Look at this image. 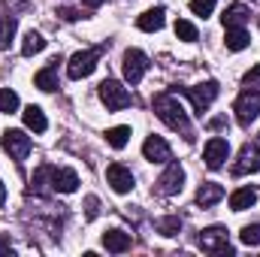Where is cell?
<instances>
[{"mask_svg":"<svg viewBox=\"0 0 260 257\" xmlns=\"http://www.w3.org/2000/svg\"><path fill=\"white\" fill-rule=\"evenodd\" d=\"M154 112H157V118H160V121H164L170 130H179V133L191 136L188 115H185L182 103H179L173 94H157V97H154Z\"/></svg>","mask_w":260,"mask_h":257,"instance_id":"obj_1","label":"cell"},{"mask_svg":"<svg viewBox=\"0 0 260 257\" xmlns=\"http://www.w3.org/2000/svg\"><path fill=\"white\" fill-rule=\"evenodd\" d=\"M100 55H103V49H85V52H76V55L70 58V67H67L70 79H85V76H91L94 67H97V61H100Z\"/></svg>","mask_w":260,"mask_h":257,"instance_id":"obj_2","label":"cell"},{"mask_svg":"<svg viewBox=\"0 0 260 257\" xmlns=\"http://www.w3.org/2000/svg\"><path fill=\"white\" fill-rule=\"evenodd\" d=\"M200 248L209 254H233V245L227 242V230L224 227H209L200 233Z\"/></svg>","mask_w":260,"mask_h":257,"instance_id":"obj_3","label":"cell"},{"mask_svg":"<svg viewBox=\"0 0 260 257\" xmlns=\"http://www.w3.org/2000/svg\"><path fill=\"white\" fill-rule=\"evenodd\" d=\"M100 100L106 103V109H109V112H118V109L130 106L127 88H121L115 79H106V82H100Z\"/></svg>","mask_w":260,"mask_h":257,"instance_id":"obj_4","label":"cell"},{"mask_svg":"<svg viewBox=\"0 0 260 257\" xmlns=\"http://www.w3.org/2000/svg\"><path fill=\"white\" fill-rule=\"evenodd\" d=\"M260 115V91H242L239 94V100H236V118H239V124L242 127H248L254 118Z\"/></svg>","mask_w":260,"mask_h":257,"instance_id":"obj_5","label":"cell"},{"mask_svg":"<svg viewBox=\"0 0 260 257\" xmlns=\"http://www.w3.org/2000/svg\"><path fill=\"white\" fill-rule=\"evenodd\" d=\"M248 173H260V145L257 142H245L239 151V160L233 164V176H248Z\"/></svg>","mask_w":260,"mask_h":257,"instance_id":"obj_6","label":"cell"},{"mask_svg":"<svg viewBox=\"0 0 260 257\" xmlns=\"http://www.w3.org/2000/svg\"><path fill=\"white\" fill-rule=\"evenodd\" d=\"M145 70H148V58H145L139 49L124 52V79H127L130 85H139L142 76H145Z\"/></svg>","mask_w":260,"mask_h":257,"instance_id":"obj_7","label":"cell"},{"mask_svg":"<svg viewBox=\"0 0 260 257\" xmlns=\"http://www.w3.org/2000/svg\"><path fill=\"white\" fill-rule=\"evenodd\" d=\"M30 136H24L21 130H6L3 133V148L9 151V157H15V160H24L27 154H30Z\"/></svg>","mask_w":260,"mask_h":257,"instance_id":"obj_8","label":"cell"},{"mask_svg":"<svg viewBox=\"0 0 260 257\" xmlns=\"http://www.w3.org/2000/svg\"><path fill=\"white\" fill-rule=\"evenodd\" d=\"M227 154H230V145H227V139H221V136H212V139L206 142V148H203V160H206L209 170L224 167Z\"/></svg>","mask_w":260,"mask_h":257,"instance_id":"obj_9","label":"cell"},{"mask_svg":"<svg viewBox=\"0 0 260 257\" xmlns=\"http://www.w3.org/2000/svg\"><path fill=\"white\" fill-rule=\"evenodd\" d=\"M182 185H185V170H182L179 164H170V167H167V173L157 179V194L173 197V194L182 191Z\"/></svg>","mask_w":260,"mask_h":257,"instance_id":"obj_10","label":"cell"},{"mask_svg":"<svg viewBox=\"0 0 260 257\" xmlns=\"http://www.w3.org/2000/svg\"><path fill=\"white\" fill-rule=\"evenodd\" d=\"M106 182L112 185L115 194L133 191V173H130L127 167H121V164H109V167H106Z\"/></svg>","mask_w":260,"mask_h":257,"instance_id":"obj_11","label":"cell"},{"mask_svg":"<svg viewBox=\"0 0 260 257\" xmlns=\"http://www.w3.org/2000/svg\"><path fill=\"white\" fill-rule=\"evenodd\" d=\"M142 154H145V160H151V164H170V157H173L170 145H167L160 136H148V139L142 142Z\"/></svg>","mask_w":260,"mask_h":257,"instance_id":"obj_12","label":"cell"},{"mask_svg":"<svg viewBox=\"0 0 260 257\" xmlns=\"http://www.w3.org/2000/svg\"><path fill=\"white\" fill-rule=\"evenodd\" d=\"M49 179H52V191H61V194H73L79 188V176L67 167H49Z\"/></svg>","mask_w":260,"mask_h":257,"instance_id":"obj_13","label":"cell"},{"mask_svg":"<svg viewBox=\"0 0 260 257\" xmlns=\"http://www.w3.org/2000/svg\"><path fill=\"white\" fill-rule=\"evenodd\" d=\"M188 97H191V103H194L197 112H206V109L212 106V100L218 97V85H215V82L194 85V88H188Z\"/></svg>","mask_w":260,"mask_h":257,"instance_id":"obj_14","label":"cell"},{"mask_svg":"<svg viewBox=\"0 0 260 257\" xmlns=\"http://www.w3.org/2000/svg\"><path fill=\"white\" fill-rule=\"evenodd\" d=\"M164 21H167V12H164V6H154V9H145L139 18H136V24H139V30H148V34H154V30H160L164 27Z\"/></svg>","mask_w":260,"mask_h":257,"instance_id":"obj_15","label":"cell"},{"mask_svg":"<svg viewBox=\"0 0 260 257\" xmlns=\"http://www.w3.org/2000/svg\"><path fill=\"white\" fill-rule=\"evenodd\" d=\"M248 18H251L248 6L233 3V6H227V9H224V30H227V27H245V24H248Z\"/></svg>","mask_w":260,"mask_h":257,"instance_id":"obj_16","label":"cell"},{"mask_svg":"<svg viewBox=\"0 0 260 257\" xmlns=\"http://www.w3.org/2000/svg\"><path fill=\"white\" fill-rule=\"evenodd\" d=\"M103 245H106V251L121 254V251L130 248V233H124V230H106L103 233Z\"/></svg>","mask_w":260,"mask_h":257,"instance_id":"obj_17","label":"cell"},{"mask_svg":"<svg viewBox=\"0 0 260 257\" xmlns=\"http://www.w3.org/2000/svg\"><path fill=\"white\" fill-rule=\"evenodd\" d=\"M34 85H37L40 91H55V88H58V58L46 67V70H40V73L34 76Z\"/></svg>","mask_w":260,"mask_h":257,"instance_id":"obj_18","label":"cell"},{"mask_svg":"<svg viewBox=\"0 0 260 257\" xmlns=\"http://www.w3.org/2000/svg\"><path fill=\"white\" fill-rule=\"evenodd\" d=\"M257 203V194L251 191V188H239V191L230 194V209L233 212H245V209H251Z\"/></svg>","mask_w":260,"mask_h":257,"instance_id":"obj_19","label":"cell"},{"mask_svg":"<svg viewBox=\"0 0 260 257\" xmlns=\"http://www.w3.org/2000/svg\"><path fill=\"white\" fill-rule=\"evenodd\" d=\"M218 200H224V188L221 185H215V182H206L200 191H197V203L206 209V206H215Z\"/></svg>","mask_w":260,"mask_h":257,"instance_id":"obj_20","label":"cell"},{"mask_svg":"<svg viewBox=\"0 0 260 257\" xmlns=\"http://www.w3.org/2000/svg\"><path fill=\"white\" fill-rule=\"evenodd\" d=\"M248 43H251V37L245 27H227V49L230 52H242V49H248Z\"/></svg>","mask_w":260,"mask_h":257,"instance_id":"obj_21","label":"cell"},{"mask_svg":"<svg viewBox=\"0 0 260 257\" xmlns=\"http://www.w3.org/2000/svg\"><path fill=\"white\" fill-rule=\"evenodd\" d=\"M46 49V40H43V34H37V30H27L24 34V43H21V55L24 58H34V55H40Z\"/></svg>","mask_w":260,"mask_h":257,"instance_id":"obj_22","label":"cell"},{"mask_svg":"<svg viewBox=\"0 0 260 257\" xmlns=\"http://www.w3.org/2000/svg\"><path fill=\"white\" fill-rule=\"evenodd\" d=\"M24 124L34 130V133H43V130L49 127V121H46L43 109H40V106H34V103H30V106L24 109Z\"/></svg>","mask_w":260,"mask_h":257,"instance_id":"obj_23","label":"cell"},{"mask_svg":"<svg viewBox=\"0 0 260 257\" xmlns=\"http://www.w3.org/2000/svg\"><path fill=\"white\" fill-rule=\"evenodd\" d=\"M106 142L112 145V148H124L130 142V127H112L106 130Z\"/></svg>","mask_w":260,"mask_h":257,"instance_id":"obj_24","label":"cell"},{"mask_svg":"<svg viewBox=\"0 0 260 257\" xmlns=\"http://www.w3.org/2000/svg\"><path fill=\"white\" fill-rule=\"evenodd\" d=\"M12 37H15V18L3 15V18H0V49H6V46L12 43Z\"/></svg>","mask_w":260,"mask_h":257,"instance_id":"obj_25","label":"cell"},{"mask_svg":"<svg viewBox=\"0 0 260 257\" xmlns=\"http://www.w3.org/2000/svg\"><path fill=\"white\" fill-rule=\"evenodd\" d=\"M18 109V94L12 88H0V112H15Z\"/></svg>","mask_w":260,"mask_h":257,"instance_id":"obj_26","label":"cell"},{"mask_svg":"<svg viewBox=\"0 0 260 257\" xmlns=\"http://www.w3.org/2000/svg\"><path fill=\"white\" fill-rule=\"evenodd\" d=\"M157 230H160L164 236H176V233L182 230V218H176V215H170V218H164V221H157Z\"/></svg>","mask_w":260,"mask_h":257,"instance_id":"obj_27","label":"cell"},{"mask_svg":"<svg viewBox=\"0 0 260 257\" xmlns=\"http://www.w3.org/2000/svg\"><path fill=\"white\" fill-rule=\"evenodd\" d=\"M176 37L185 40V43H194L200 34H197V27L191 24V21H176Z\"/></svg>","mask_w":260,"mask_h":257,"instance_id":"obj_28","label":"cell"},{"mask_svg":"<svg viewBox=\"0 0 260 257\" xmlns=\"http://www.w3.org/2000/svg\"><path fill=\"white\" fill-rule=\"evenodd\" d=\"M239 239H242L245 245H260V224H248V227H242Z\"/></svg>","mask_w":260,"mask_h":257,"instance_id":"obj_29","label":"cell"},{"mask_svg":"<svg viewBox=\"0 0 260 257\" xmlns=\"http://www.w3.org/2000/svg\"><path fill=\"white\" fill-rule=\"evenodd\" d=\"M212 9H215V0H191V12L194 15H212Z\"/></svg>","mask_w":260,"mask_h":257,"instance_id":"obj_30","label":"cell"},{"mask_svg":"<svg viewBox=\"0 0 260 257\" xmlns=\"http://www.w3.org/2000/svg\"><path fill=\"white\" fill-rule=\"evenodd\" d=\"M3 3H6L9 15H12V12H24V9H30V0H3Z\"/></svg>","mask_w":260,"mask_h":257,"instance_id":"obj_31","label":"cell"},{"mask_svg":"<svg viewBox=\"0 0 260 257\" xmlns=\"http://www.w3.org/2000/svg\"><path fill=\"white\" fill-rule=\"evenodd\" d=\"M245 85H260V64L245 73Z\"/></svg>","mask_w":260,"mask_h":257,"instance_id":"obj_32","label":"cell"},{"mask_svg":"<svg viewBox=\"0 0 260 257\" xmlns=\"http://www.w3.org/2000/svg\"><path fill=\"white\" fill-rule=\"evenodd\" d=\"M85 206H88V218H94V215H97V197H88Z\"/></svg>","mask_w":260,"mask_h":257,"instance_id":"obj_33","label":"cell"},{"mask_svg":"<svg viewBox=\"0 0 260 257\" xmlns=\"http://www.w3.org/2000/svg\"><path fill=\"white\" fill-rule=\"evenodd\" d=\"M0 254H12V242H9V236H0Z\"/></svg>","mask_w":260,"mask_h":257,"instance_id":"obj_34","label":"cell"},{"mask_svg":"<svg viewBox=\"0 0 260 257\" xmlns=\"http://www.w3.org/2000/svg\"><path fill=\"white\" fill-rule=\"evenodd\" d=\"M58 15H61L64 21H76V18H79V12H76V9H61Z\"/></svg>","mask_w":260,"mask_h":257,"instance_id":"obj_35","label":"cell"},{"mask_svg":"<svg viewBox=\"0 0 260 257\" xmlns=\"http://www.w3.org/2000/svg\"><path fill=\"white\" fill-rule=\"evenodd\" d=\"M100 3H103V0H85V6H88V9H97Z\"/></svg>","mask_w":260,"mask_h":257,"instance_id":"obj_36","label":"cell"},{"mask_svg":"<svg viewBox=\"0 0 260 257\" xmlns=\"http://www.w3.org/2000/svg\"><path fill=\"white\" fill-rule=\"evenodd\" d=\"M3 200H6V188H3V182H0V206H3Z\"/></svg>","mask_w":260,"mask_h":257,"instance_id":"obj_37","label":"cell"}]
</instances>
